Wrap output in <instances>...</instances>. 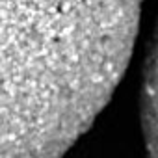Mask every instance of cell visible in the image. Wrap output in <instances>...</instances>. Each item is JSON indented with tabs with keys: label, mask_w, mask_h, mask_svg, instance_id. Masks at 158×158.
Listing matches in <instances>:
<instances>
[{
	"label": "cell",
	"mask_w": 158,
	"mask_h": 158,
	"mask_svg": "<svg viewBox=\"0 0 158 158\" xmlns=\"http://www.w3.org/2000/svg\"><path fill=\"white\" fill-rule=\"evenodd\" d=\"M141 0H0V158H61L108 104Z\"/></svg>",
	"instance_id": "cell-1"
},
{
	"label": "cell",
	"mask_w": 158,
	"mask_h": 158,
	"mask_svg": "<svg viewBox=\"0 0 158 158\" xmlns=\"http://www.w3.org/2000/svg\"><path fill=\"white\" fill-rule=\"evenodd\" d=\"M141 121L149 158H158V28L152 37L143 73Z\"/></svg>",
	"instance_id": "cell-2"
}]
</instances>
